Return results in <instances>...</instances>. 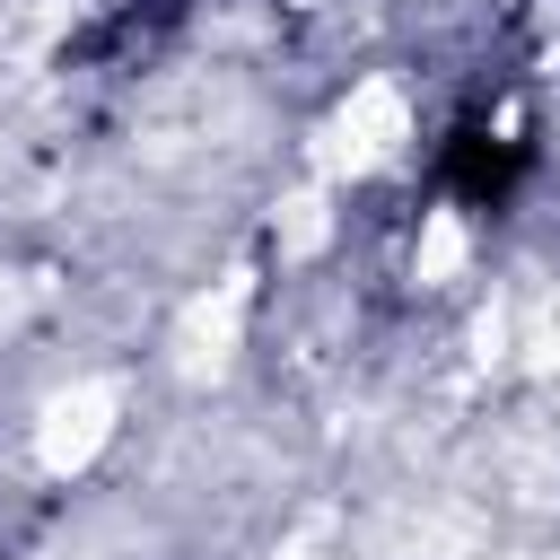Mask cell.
Instances as JSON below:
<instances>
[{
    "label": "cell",
    "instance_id": "6da1fadb",
    "mask_svg": "<svg viewBox=\"0 0 560 560\" xmlns=\"http://www.w3.org/2000/svg\"><path fill=\"white\" fill-rule=\"evenodd\" d=\"M114 411H122V385H105V376H79V385H61L52 402H44V420H35V464L44 472H88L96 455H105V438H114Z\"/></svg>",
    "mask_w": 560,
    "mask_h": 560
},
{
    "label": "cell",
    "instance_id": "7a4b0ae2",
    "mask_svg": "<svg viewBox=\"0 0 560 560\" xmlns=\"http://www.w3.org/2000/svg\"><path fill=\"white\" fill-rule=\"evenodd\" d=\"M402 140H411L402 88H394V79H359V88L341 96L332 131H324V166H332V175H368V166H385Z\"/></svg>",
    "mask_w": 560,
    "mask_h": 560
},
{
    "label": "cell",
    "instance_id": "3957f363",
    "mask_svg": "<svg viewBox=\"0 0 560 560\" xmlns=\"http://www.w3.org/2000/svg\"><path fill=\"white\" fill-rule=\"evenodd\" d=\"M236 324H245V280H219V298H201L175 332V368L184 376H219L236 359Z\"/></svg>",
    "mask_w": 560,
    "mask_h": 560
},
{
    "label": "cell",
    "instance_id": "277c9868",
    "mask_svg": "<svg viewBox=\"0 0 560 560\" xmlns=\"http://www.w3.org/2000/svg\"><path fill=\"white\" fill-rule=\"evenodd\" d=\"M464 254H472L464 219H455V210H429V219H420V254H411V280H420V289H446V280L464 271Z\"/></svg>",
    "mask_w": 560,
    "mask_h": 560
},
{
    "label": "cell",
    "instance_id": "5b68a950",
    "mask_svg": "<svg viewBox=\"0 0 560 560\" xmlns=\"http://www.w3.org/2000/svg\"><path fill=\"white\" fill-rule=\"evenodd\" d=\"M324 236H332V201H324V184L289 192V201H280V254L306 262V254H324Z\"/></svg>",
    "mask_w": 560,
    "mask_h": 560
},
{
    "label": "cell",
    "instance_id": "8992f818",
    "mask_svg": "<svg viewBox=\"0 0 560 560\" xmlns=\"http://www.w3.org/2000/svg\"><path fill=\"white\" fill-rule=\"evenodd\" d=\"M472 350H481V359H508V306H499V298L481 306V324H472Z\"/></svg>",
    "mask_w": 560,
    "mask_h": 560
},
{
    "label": "cell",
    "instance_id": "52a82bcc",
    "mask_svg": "<svg viewBox=\"0 0 560 560\" xmlns=\"http://www.w3.org/2000/svg\"><path fill=\"white\" fill-rule=\"evenodd\" d=\"M534 368H542V376H560V306H551V315H542V332H534Z\"/></svg>",
    "mask_w": 560,
    "mask_h": 560
},
{
    "label": "cell",
    "instance_id": "ba28073f",
    "mask_svg": "<svg viewBox=\"0 0 560 560\" xmlns=\"http://www.w3.org/2000/svg\"><path fill=\"white\" fill-rule=\"evenodd\" d=\"M551 560H560V551H551Z\"/></svg>",
    "mask_w": 560,
    "mask_h": 560
}]
</instances>
